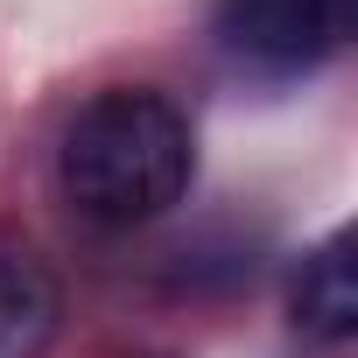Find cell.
<instances>
[{
	"label": "cell",
	"mask_w": 358,
	"mask_h": 358,
	"mask_svg": "<svg viewBox=\"0 0 358 358\" xmlns=\"http://www.w3.org/2000/svg\"><path fill=\"white\" fill-rule=\"evenodd\" d=\"M197 176L190 120L155 85H113L64 127L57 183L78 218L92 225H148L169 204H183Z\"/></svg>",
	"instance_id": "obj_1"
},
{
	"label": "cell",
	"mask_w": 358,
	"mask_h": 358,
	"mask_svg": "<svg viewBox=\"0 0 358 358\" xmlns=\"http://www.w3.org/2000/svg\"><path fill=\"white\" fill-rule=\"evenodd\" d=\"M295 330L316 344H344L358 337V267H351V232H330L323 246L302 253L295 288H288Z\"/></svg>",
	"instance_id": "obj_3"
},
{
	"label": "cell",
	"mask_w": 358,
	"mask_h": 358,
	"mask_svg": "<svg viewBox=\"0 0 358 358\" xmlns=\"http://www.w3.org/2000/svg\"><path fill=\"white\" fill-rule=\"evenodd\" d=\"M57 330H64L57 274L22 246H0V358H43Z\"/></svg>",
	"instance_id": "obj_4"
},
{
	"label": "cell",
	"mask_w": 358,
	"mask_h": 358,
	"mask_svg": "<svg viewBox=\"0 0 358 358\" xmlns=\"http://www.w3.org/2000/svg\"><path fill=\"white\" fill-rule=\"evenodd\" d=\"M218 43L267 78H302L344 43V0H218Z\"/></svg>",
	"instance_id": "obj_2"
}]
</instances>
